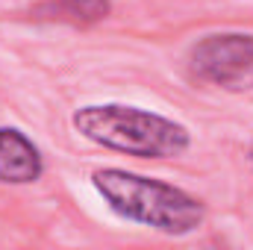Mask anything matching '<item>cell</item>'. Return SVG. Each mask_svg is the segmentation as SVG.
<instances>
[{
    "mask_svg": "<svg viewBox=\"0 0 253 250\" xmlns=\"http://www.w3.org/2000/svg\"><path fill=\"white\" fill-rule=\"evenodd\" d=\"M71 124L85 141L132 159H177L191 147V132L183 121L135 103H85L74 109Z\"/></svg>",
    "mask_w": 253,
    "mask_h": 250,
    "instance_id": "obj_2",
    "label": "cell"
},
{
    "mask_svg": "<svg viewBox=\"0 0 253 250\" xmlns=\"http://www.w3.org/2000/svg\"><path fill=\"white\" fill-rule=\"evenodd\" d=\"M91 188L121 221L168 239L191 236L206 224V203L197 194L159 177L109 165L91 171Z\"/></svg>",
    "mask_w": 253,
    "mask_h": 250,
    "instance_id": "obj_1",
    "label": "cell"
},
{
    "mask_svg": "<svg viewBox=\"0 0 253 250\" xmlns=\"http://www.w3.org/2000/svg\"><path fill=\"white\" fill-rule=\"evenodd\" d=\"M248 162H251V168H253V144L248 147Z\"/></svg>",
    "mask_w": 253,
    "mask_h": 250,
    "instance_id": "obj_6",
    "label": "cell"
},
{
    "mask_svg": "<svg viewBox=\"0 0 253 250\" xmlns=\"http://www.w3.org/2000/svg\"><path fill=\"white\" fill-rule=\"evenodd\" d=\"M189 71L194 80L224 88H253V33L224 30L197 39L189 50Z\"/></svg>",
    "mask_w": 253,
    "mask_h": 250,
    "instance_id": "obj_3",
    "label": "cell"
},
{
    "mask_svg": "<svg viewBox=\"0 0 253 250\" xmlns=\"http://www.w3.org/2000/svg\"><path fill=\"white\" fill-rule=\"evenodd\" d=\"M33 12H36V18L59 21V24H71V27H91V24L109 18L112 3L109 0H44Z\"/></svg>",
    "mask_w": 253,
    "mask_h": 250,
    "instance_id": "obj_5",
    "label": "cell"
},
{
    "mask_svg": "<svg viewBox=\"0 0 253 250\" xmlns=\"http://www.w3.org/2000/svg\"><path fill=\"white\" fill-rule=\"evenodd\" d=\"M42 174V147L18 126H0V186H33Z\"/></svg>",
    "mask_w": 253,
    "mask_h": 250,
    "instance_id": "obj_4",
    "label": "cell"
}]
</instances>
